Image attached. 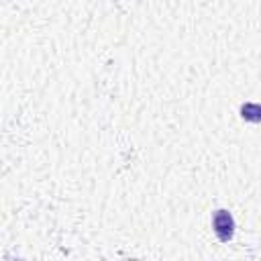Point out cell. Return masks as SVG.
Wrapping results in <instances>:
<instances>
[{
    "instance_id": "1",
    "label": "cell",
    "mask_w": 261,
    "mask_h": 261,
    "mask_svg": "<svg viewBox=\"0 0 261 261\" xmlns=\"http://www.w3.org/2000/svg\"><path fill=\"white\" fill-rule=\"evenodd\" d=\"M212 224H214V232L218 234V239H220V241H228V239L232 237L234 220H232V216H230L226 210H218V212L214 214Z\"/></svg>"
},
{
    "instance_id": "2",
    "label": "cell",
    "mask_w": 261,
    "mask_h": 261,
    "mask_svg": "<svg viewBox=\"0 0 261 261\" xmlns=\"http://www.w3.org/2000/svg\"><path fill=\"white\" fill-rule=\"evenodd\" d=\"M241 114H243V118H245V120L261 122V106H259V104H243Z\"/></svg>"
}]
</instances>
